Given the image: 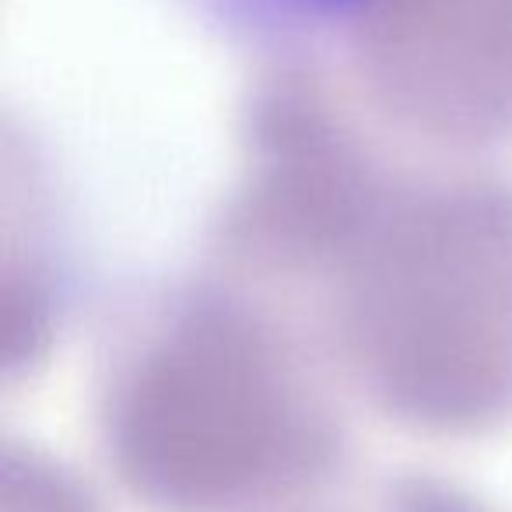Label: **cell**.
Returning <instances> with one entry per match:
<instances>
[{
    "label": "cell",
    "instance_id": "obj_1",
    "mask_svg": "<svg viewBox=\"0 0 512 512\" xmlns=\"http://www.w3.org/2000/svg\"><path fill=\"white\" fill-rule=\"evenodd\" d=\"M8 502H11L8 512H92L81 498L50 488V484H39V481H29L25 491H11Z\"/></svg>",
    "mask_w": 512,
    "mask_h": 512
},
{
    "label": "cell",
    "instance_id": "obj_2",
    "mask_svg": "<svg viewBox=\"0 0 512 512\" xmlns=\"http://www.w3.org/2000/svg\"><path fill=\"white\" fill-rule=\"evenodd\" d=\"M376 512H477V509L453 495H442V491L407 488V491H397V495L386 498Z\"/></svg>",
    "mask_w": 512,
    "mask_h": 512
},
{
    "label": "cell",
    "instance_id": "obj_3",
    "mask_svg": "<svg viewBox=\"0 0 512 512\" xmlns=\"http://www.w3.org/2000/svg\"><path fill=\"white\" fill-rule=\"evenodd\" d=\"M292 8H302V11H313V15H330V11H344L348 4L355 0H285Z\"/></svg>",
    "mask_w": 512,
    "mask_h": 512
}]
</instances>
